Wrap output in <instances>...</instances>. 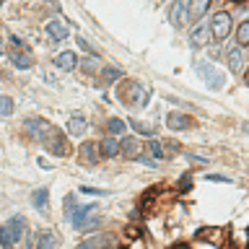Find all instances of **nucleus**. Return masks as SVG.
I'll return each instance as SVG.
<instances>
[{
	"mask_svg": "<svg viewBox=\"0 0 249 249\" xmlns=\"http://www.w3.org/2000/svg\"><path fill=\"white\" fill-rule=\"evenodd\" d=\"M23 127H26L29 135L36 138L52 156H68V153H70L68 140L62 138V132L54 130L47 120H26V124H23Z\"/></svg>",
	"mask_w": 249,
	"mask_h": 249,
	"instance_id": "obj_1",
	"label": "nucleus"
},
{
	"mask_svg": "<svg viewBox=\"0 0 249 249\" xmlns=\"http://www.w3.org/2000/svg\"><path fill=\"white\" fill-rule=\"evenodd\" d=\"M171 197H174V192H171L169 187L156 184V187H151V190L143 192V197H140V210H143L145 215H156L161 208L169 205Z\"/></svg>",
	"mask_w": 249,
	"mask_h": 249,
	"instance_id": "obj_2",
	"label": "nucleus"
},
{
	"mask_svg": "<svg viewBox=\"0 0 249 249\" xmlns=\"http://www.w3.org/2000/svg\"><path fill=\"white\" fill-rule=\"evenodd\" d=\"M151 99V91L145 89L140 81H124L120 86V101L127 107H145Z\"/></svg>",
	"mask_w": 249,
	"mask_h": 249,
	"instance_id": "obj_3",
	"label": "nucleus"
},
{
	"mask_svg": "<svg viewBox=\"0 0 249 249\" xmlns=\"http://www.w3.org/2000/svg\"><path fill=\"white\" fill-rule=\"evenodd\" d=\"M23 231H26V218H23V215H13L11 221H5L3 226H0V247L11 249L16 241H21Z\"/></svg>",
	"mask_w": 249,
	"mask_h": 249,
	"instance_id": "obj_4",
	"label": "nucleus"
},
{
	"mask_svg": "<svg viewBox=\"0 0 249 249\" xmlns=\"http://www.w3.org/2000/svg\"><path fill=\"white\" fill-rule=\"evenodd\" d=\"M195 70H197V75H200L202 81H205L213 91H221V89H223L226 75H223L215 65H210L208 60H197V62H195Z\"/></svg>",
	"mask_w": 249,
	"mask_h": 249,
	"instance_id": "obj_5",
	"label": "nucleus"
},
{
	"mask_svg": "<svg viewBox=\"0 0 249 249\" xmlns=\"http://www.w3.org/2000/svg\"><path fill=\"white\" fill-rule=\"evenodd\" d=\"M11 42L16 50L11 52V60H13V65L16 68H21V70H29L31 65H34V60H31V54H29V47L21 42L18 36H11Z\"/></svg>",
	"mask_w": 249,
	"mask_h": 249,
	"instance_id": "obj_6",
	"label": "nucleus"
},
{
	"mask_svg": "<svg viewBox=\"0 0 249 249\" xmlns=\"http://www.w3.org/2000/svg\"><path fill=\"white\" fill-rule=\"evenodd\" d=\"M169 18L174 26H184V21L190 18V0H174L169 8Z\"/></svg>",
	"mask_w": 249,
	"mask_h": 249,
	"instance_id": "obj_7",
	"label": "nucleus"
},
{
	"mask_svg": "<svg viewBox=\"0 0 249 249\" xmlns=\"http://www.w3.org/2000/svg\"><path fill=\"white\" fill-rule=\"evenodd\" d=\"M231 31V16L229 13H215L213 21H210V34L215 39H226Z\"/></svg>",
	"mask_w": 249,
	"mask_h": 249,
	"instance_id": "obj_8",
	"label": "nucleus"
},
{
	"mask_svg": "<svg viewBox=\"0 0 249 249\" xmlns=\"http://www.w3.org/2000/svg\"><path fill=\"white\" fill-rule=\"evenodd\" d=\"M143 151H145V145L138 138H124L120 143V153H124V159H130V161L143 159Z\"/></svg>",
	"mask_w": 249,
	"mask_h": 249,
	"instance_id": "obj_9",
	"label": "nucleus"
},
{
	"mask_svg": "<svg viewBox=\"0 0 249 249\" xmlns=\"http://www.w3.org/2000/svg\"><path fill=\"white\" fill-rule=\"evenodd\" d=\"M210 36H213V34H210V26H208V21H200L197 26L192 29V34H190V44L195 47V50H197V47H205Z\"/></svg>",
	"mask_w": 249,
	"mask_h": 249,
	"instance_id": "obj_10",
	"label": "nucleus"
},
{
	"mask_svg": "<svg viewBox=\"0 0 249 249\" xmlns=\"http://www.w3.org/2000/svg\"><path fill=\"white\" fill-rule=\"evenodd\" d=\"M99 143H83L81 145V163H86V166H96L99 163Z\"/></svg>",
	"mask_w": 249,
	"mask_h": 249,
	"instance_id": "obj_11",
	"label": "nucleus"
},
{
	"mask_svg": "<svg viewBox=\"0 0 249 249\" xmlns=\"http://www.w3.org/2000/svg\"><path fill=\"white\" fill-rule=\"evenodd\" d=\"M192 120L187 114H182V112H171V114H166V127H171V130H187V127H192Z\"/></svg>",
	"mask_w": 249,
	"mask_h": 249,
	"instance_id": "obj_12",
	"label": "nucleus"
},
{
	"mask_svg": "<svg viewBox=\"0 0 249 249\" xmlns=\"http://www.w3.org/2000/svg\"><path fill=\"white\" fill-rule=\"evenodd\" d=\"M47 34H50L54 42H65L68 34H70V29L62 21H50V23H47Z\"/></svg>",
	"mask_w": 249,
	"mask_h": 249,
	"instance_id": "obj_13",
	"label": "nucleus"
},
{
	"mask_svg": "<svg viewBox=\"0 0 249 249\" xmlns=\"http://www.w3.org/2000/svg\"><path fill=\"white\" fill-rule=\"evenodd\" d=\"M93 208H96V205H78V208H73V210H70V213H68L70 223H73L75 229H81V223L86 221V218H89V213H91Z\"/></svg>",
	"mask_w": 249,
	"mask_h": 249,
	"instance_id": "obj_14",
	"label": "nucleus"
},
{
	"mask_svg": "<svg viewBox=\"0 0 249 249\" xmlns=\"http://www.w3.org/2000/svg\"><path fill=\"white\" fill-rule=\"evenodd\" d=\"M86 127H89V124H86V117L83 114H73L68 120V132H70V135H75V138H81L83 132H86Z\"/></svg>",
	"mask_w": 249,
	"mask_h": 249,
	"instance_id": "obj_15",
	"label": "nucleus"
},
{
	"mask_svg": "<svg viewBox=\"0 0 249 249\" xmlns=\"http://www.w3.org/2000/svg\"><path fill=\"white\" fill-rule=\"evenodd\" d=\"M226 60H229V65H231L233 73H239L241 65H244V57H241V47H239V44H236V47H229V50H226Z\"/></svg>",
	"mask_w": 249,
	"mask_h": 249,
	"instance_id": "obj_16",
	"label": "nucleus"
},
{
	"mask_svg": "<svg viewBox=\"0 0 249 249\" xmlns=\"http://www.w3.org/2000/svg\"><path fill=\"white\" fill-rule=\"evenodd\" d=\"M78 249H114V247L109 236H93L89 241H83V244H78Z\"/></svg>",
	"mask_w": 249,
	"mask_h": 249,
	"instance_id": "obj_17",
	"label": "nucleus"
},
{
	"mask_svg": "<svg viewBox=\"0 0 249 249\" xmlns=\"http://www.w3.org/2000/svg\"><path fill=\"white\" fill-rule=\"evenodd\" d=\"M99 153L107 156V159H109V156H117V153H120V143H117L112 135H107V138L99 143Z\"/></svg>",
	"mask_w": 249,
	"mask_h": 249,
	"instance_id": "obj_18",
	"label": "nucleus"
},
{
	"mask_svg": "<svg viewBox=\"0 0 249 249\" xmlns=\"http://www.w3.org/2000/svg\"><path fill=\"white\" fill-rule=\"evenodd\" d=\"M75 62H78V57L73 52H60L57 57H54V65H57L60 70H73Z\"/></svg>",
	"mask_w": 249,
	"mask_h": 249,
	"instance_id": "obj_19",
	"label": "nucleus"
},
{
	"mask_svg": "<svg viewBox=\"0 0 249 249\" xmlns=\"http://www.w3.org/2000/svg\"><path fill=\"white\" fill-rule=\"evenodd\" d=\"M208 5H210V0H190V18L192 21L202 18L205 11H208Z\"/></svg>",
	"mask_w": 249,
	"mask_h": 249,
	"instance_id": "obj_20",
	"label": "nucleus"
},
{
	"mask_svg": "<svg viewBox=\"0 0 249 249\" xmlns=\"http://www.w3.org/2000/svg\"><path fill=\"white\" fill-rule=\"evenodd\" d=\"M31 202H34V208L44 210V208H47V202H50V190H47V187H42V190H36L34 195H31Z\"/></svg>",
	"mask_w": 249,
	"mask_h": 249,
	"instance_id": "obj_21",
	"label": "nucleus"
},
{
	"mask_svg": "<svg viewBox=\"0 0 249 249\" xmlns=\"http://www.w3.org/2000/svg\"><path fill=\"white\" fill-rule=\"evenodd\" d=\"M34 249H54V236L50 231H42L39 233V239H36V247Z\"/></svg>",
	"mask_w": 249,
	"mask_h": 249,
	"instance_id": "obj_22",
	"label": "nucleus"
},
{
	"mask_svg": "<svg viewBox=\"0 0 249 249\" xmlns=\"http://www.w3.org/2000/svg\"><path fill=\"white\" fill-rule=\"evenodd\" d=\"M124 127H127V124H124L122 120H117V117H112V120L107 122V132H109V135H124Z\"/></svg>",
	"mask_w": 249,
	"mask_h": 249,
	"instance_id": "obj_23",
	"label": "nucleus"
},
{
	"mask_svg": "<svg viewBox=\"0 0 249 249\" xmlns=\"http://www.w3.org/2000/svg\"><path fill=\"white\" fill-rule=\"evenodd\" d=\"M236 44L239 47H249V21H244L236 31Z\"/></svg>",
	"mask_w": 249,
	"mask_h": 249,
	"instance_id": "obj_24",
	"label": "nucleus"
},
{
	"mask_svg": "<svg viewBox=\"0 0 249 249\" xmlns=\"http://www.w3.org/2000/svg\"><path fill=\"white\" fill-rule=\"evenodd\" d=\"M13 109H16V104H13L11 96H0V114H3V117H11Z\"/></svg>",
	"mask_w": 249,
	"mask_h": 249,
	"instance_id": "obj_25",
	"label": "nucleus"
},
{
	"mask_svg": "<svg viewBox=\"0 0 249 249\" xmlns=\"http://www.w3.org/2000/svg\"><path fill=\"white\" fill-rule=\"evenodd\" d=\"M148 151L153 153V159H166V151H163V143H159V140H151V143H148Z\"/></svg>",
	"mask_w": 249,
	"mask_h": 249,
	"instance_id": "obj_26",
	"label": "nucleus"
},
{
	"mask_svg": "<svg viewBox=\"0 0 249 249\" xmlns=\"http://www.w3.org/2000/svg\"><path fill=\"white\" fill-rule=\"evenodd\" d=\"M117 78H122V70H117V68H104V73H101V81L104 83H112Z\"/></svg>",
	"mask_w": 249,
	"mask_h": 249,
	"instance_id": "obj_27",
	"label": "nucleus"
},
{
	"mask_svg": "<svg viewBox=\"0 0 249 249\" xmlns=\"http://www.w3.org/2000/svg\"><path fill=\"white\" fill-rule=\"evenodd\" d=\"M99 226H101V218H99V215H93V218H86L78 231H93V229H99Z\"/></svg>",
	"mask_w": 249,
	"mask_h": 249,
	"instance_id": "obj_28",
	"label": "nucleus"
},
{
	"mask_svg": "<svg viewBox=\"0 0 249 249\" xmlns=\"http://www.w3.org/2000/svg\"><path fill=\"white\" fill-rule=\"evenodd\" d=\"M127 124H132V127H135L138 132H145V135H153V127H151V124H145V122H140V120H130Z\"/></svg>",
	"mask_w": 249,
	"mask_h": 249,
	"instance_id": "obj_29",
	"label": "nucleus"
},
{
	"mask_svg": "<svg viewBox=\"0 0 249 249\" xmlns=\"http://www.w3.org/2000/svg\"><path fill=\"white\" fill-rule=\"evenodd\" d=\"M78 44H81V50H86V52H89V54H96V52H93V47H91L89 42H86L83 36H78Z\"/></svg>",
	"mask_w": 249,
	"mask_h": 249,
	"instance_id": "obj_30",
	"label": "nucleus"
},
{
	"mask_svg": "<svg viewBox=\"0 0 249 249\" xmlns=\"http://www.w3.org/2000/svg\"><path fill=\"white\" fill-rule=\"evenodd\" d=\"M81 192H89V195H104L101 190H96V187H81Z\"/></svg>",
	"mask_w": 249,
	"mask_h": 249,
	"instance_id": "obj_31",
	"label": "nucleus"
},
{
	"mask_svg": "<svg viewBox=\"0 0 249 249\" xmlns=\"http://www.w3.org/2000/svg\"><path fill=\"white\" fill-rule=\"evenodd\" d=\"M208 179H213V182H229V177H221V174H210Z\"/></svg>",
	"mask_w": 249,
	"mask_h": 249,
	"instance_id": "obj_32",
	"label": "nucleus"
},
{
	"mask_svg": "<svg viewBox=\"0 0 249 249\" xmlns=\"http://www.w3.org/2000/svg\"><path fill=\"white\" fill-rule=\"evenodd\" d=\"M83 62H86V65H83V68H86V70H89V73H93V70H96V68H93V62H96V60H83Z\"/></svg>",
	"mask_w": 249,
	"mask_h": 249,
	"instance_id": "obj_33",
	"label": "nucleus"
},
{
	"mask_svg": "<svg viewBox=\"0 0 249 249\" xmlns=\"http://www.w3.org/2000/svg\"><path fill=\"white\" fill-rule=\"evenodd\" d=\"M130 249H143V241H140V236H138V241H135V244H132Z\"/></svg>",
	"mask_w": 249,
	"mask_h": 249,
	"instance_id": "obj_34",
	"label": "nucleus"
},
{
	"mask_svg": "<svg viewBox=\"0 0 249 249\" xmlns=\"http://www.w3.org/2000/svg\"><path fill=\"white\" fill-rule=\"evenodd\" d=\"M171 249H192V247H187V244H177V247H171Z\"/></svg>",
	"mask_w": 249,
	"mask_h": 249,
	"instance_id": "obj_35",
	"label": "nucleus"
},
{
	"mask_svg": "<svg viewBox=\"0 0 249 249\" xmlns=\"http://www.w3.org/2000/svg\"><path fill=\"white\" fill-rule=\"evenodd\" d=\"M244 130H247V132H249V122H247V124H244Z\"/></svg>",
	"mask_w": 249,
	"mask_h": 249,
	"instance_id": "obj_36",
	"label": "nucleus"
},
{
	"mask_svg": "<svg viewBox=\"0 0 249 249\" xmlns=\"http://www.w3.org/2000/svg\"><path fill=\"white\" fill-rule=\"evenodd\" d=\"M0 52H3V42H0Z\"/></svg>",
	"mask_w": 249,
	"mask_h": 249,
	"instance_id": "obj_37",
	"label": "nucleus"
},
{
	"mask_svg": "<svg viewBox=\"0 0 249 249\" xmlns=\"http://www.w3.org/2000/svg\"><path fill=\"white\" fill-rule=\"evenodd\" d=\"M3 3H5V0H0V5H3Z\"/></svg>",
	"mask_w": 249,
	"mask_h": 249,
	"instance_id": "obj_38",
	"label": "nucleus"
},
{
	"mask_svg": "<svg viewBox=\"0 0 249 249\" xmlns=\"http://www.w3.org/2000/svg\"><path fill=\"white\" fill-rule=\"evenodd\" d=\"M236 3H241V0H236Z\"/></svg>",
	"mask_w": 249,
	"mask_h": 249,
	"instance_id": "obj_39",
	"label": "nucleus"
}]
</instances>
